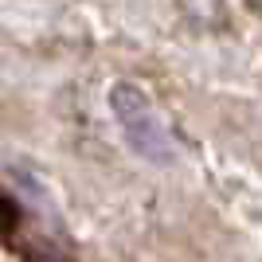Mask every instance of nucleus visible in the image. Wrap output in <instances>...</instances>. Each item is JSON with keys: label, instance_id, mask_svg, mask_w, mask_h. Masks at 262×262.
Masks as SVG:
<instances>
[{"label": "nucleus", "instance_id": "nucleus-1", "mask_svg": "<svg viewBox=\"0 0 262 262\" xmlns=\"http://www.w3.org/2000/svg\"><path fill=\"white\" fill-rule=\"evenodd\" d=\"M110 106L118 114L121 129H125V137H129V145H133V153H141L145 161H153V164H172L176 161L172 137H168V129L161 125V118L153 114L149 98H145L137 86L118 82V86L110 90Z\"/></svg>", "mask_w": 262, "mask_h": 262}, {"label": "nucleus", "instance_id": "nucleus-2", "mask_svg": "<svg viewBox=\"0 0 262 262\" xmlns=\"http://www.w3.org/2000/svg\"><path fill=\"white\" fill-rule=\"evenodd\" d=\"M16 223H20V208H16V200H8L4 192H0V235H12Z\"/></svg>", "mask_w": 262, "mask_h": 262}]
</instances>
